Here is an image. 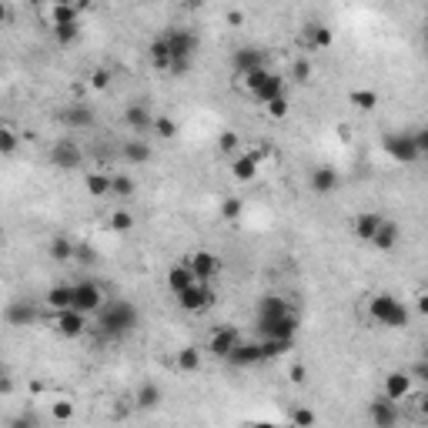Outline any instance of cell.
Instances as JSON below:
<instances>
[{"label": "cell", "mask_w": 428, "mask_h": 428, "mask_svg": "<svg viewBox=\"0 0 428 428\" xmlns=\"http://www.w3.org/2000/svg\"><path fill=\"white\" fill-rule=\"evenodd\" d=\"M0 238H3V227H0Z\"/></svg>", "instance_id": "94428289"}, {"label": "cell", "mask_w": 428, "mask_h": 428, "mask_svg": "<svg viewBox=\"0 0 428 428\" xmlns=\"http://www.w3.org/2000/svg\"><path fill=\"white\" fill-rule=\"evenodd\" d=\"M295 308L284 302V298H278V295H264L261 302H258V322H275V318H284V315H291Z\"/></svg>", "instance_id": "e0dca14e"}, {"label": "cell", "mask_w": 428, "mask_h": 428, "mask_svg": "<svg viewBox=\"0 0 428 428\" xmlns=\"http://www.w3.org/2000/svg\"><path fill=\"white\" fill-rule=\"evenodd\" d=\"M412 141H415V151H418V154H425V151H428V131H425V127L412 131Z\"/></svg>", "instance_id": "f907efd6"}, {"label": "cell", "mask_w": 428, "mask_h": 428, "mask_svg": "<svg viewBox=\"0 0 428 428\" xmlns=\"http://www.w3.org/2000/svg\"><path fill=\"white\" fill-rule=\"evenodd\" d=\"M71 284H54L51 291H47V304H51L54 311H64V308H71Z\"/></svg>", "instance_id": "1f68e13d"}, {"label": "cell", "mask_w": 428, "mask_h": 428, "mask_svg": "<svg viewBox=\"0 0 428 428\" xmlns=\"http://www.w3.org/2000/svg\"><path fill=\"white\" fill-rule=\"evenodd\" d=\"M60 121L71 127V131H87V127H94V107H87V104H71V107L60 111Z\"/></svg>", "instance_id": "9a60e30c"}, {"label": "cell", "mask_w": 428, "mask_h": 428, "mask_svg": "<svg viewBox=\"0 0 428 428\" xmlns=\"http://www.w3.org/2000/svg\"><path fill=\"white\" fill-rule=\"evenodd\" d=\"M385 151L392 154L395 161H402V164H415L422 154L415 151V141H412V134H388L385 137Z\"/></svg>", "instance_id": "30bf717a"}, {"label": "cell", "mask_w": 428, "mask_h": 428, "mask_svg": "<svg viewBox=\"0 0 428 428\" xmlns=\"http://www.w3.org/2000/svg\"><path fill=\"white\" fill-rule=\"evenodd\" d=\"M121 157H124L127 164H148L151 161V144L141 141V137H134V141H127L124 148H121Z\"/></svg>", "instance_id": "603a6c76"}, {"label": "cell", "mask_w": 428, "mask_h": 428, "mask_svg": "<svg viewBox=\"0 0 428 428\" xmlns=\"http://www.w3.org/2000/svg\"><path fill=\"white\" fill-rule=\"evenodd\" d=\"M227 24H231V27L245 24V14H241V10H227Z\"/></svg>", "instance_id": "db71d44e"}, {"label": "cell", "mask_w": 428, "mask_h": 428, "mask_svg": "<svg viewBox=\"0 0 428 428\" xmlns=\"http://www.w3.org/2000/svg\"><path fill=\"white\" fill-rule=\"evenodd\" d=\"M408 378H428V365H425V361H418V365L412 368V375H408Z\"/></svg>", "instance_id": "11a10c76"}, {"label": "cell", "mask_w": 428, "mask_h": 428, "mask_svg": "<svg viewBox=\"0 0 428 428\" xmlns=\"http://www.w3.org/2000/svg\"><path fill=\"white\" fill-rule=\"evenodd\" d=\"M51 258L54 261H71V258H74V241L64 238V234H57L51 241Z\"/></svg>", "instance_id": "d6a6232c"}, {"label": "cell", "mask_w": 428, "mask_h": 428, "mask_svg": "<svg viewBox=\"0 0 428 428\" xmlns=\"http://www.w3.org/2000/svg\"><path fill=\"white\" fill-rule=\"evenodd\" d=\"M194 284V275H191V268L188 264H174V268H168V288L181 295L184 288H191Z\"/></svg>", "instance_id": "83f0119b"}, {"label": "cell", "mask_w": 428, "mask_h": 428, "mask_svg": "<svg viewBox=\"0 0 428 428\" xmlns=\"http://www.w3.org/2000/svg\"><path fill=\"white\" fill-rule=\"evenodd\" d=\"M258 331L261 338H278V341H291L298 335V315H284V318H275V322H258Z\"/></svg>", "instance_id": "52a82bcc"}, {"label": "cell", "mask_w": 428, "mask_h": 428, "mask_svg": "<svg viewBox=\"0 0 428 428\" xmlns=\"http://www.w3.org/2000/svg\"><path fill=\"white\" fill-rule=\"evenodd\" d=\"M3 375H7V368H3V365H0V378H3Z\"/></svg>", "instance_id": "91938a15"}, {"label": "cell", "mask_w": 428, "mask_h": 428, "mask_svg": "<svg viewBox=\"0 0 428 428\" xmlns=\"http://www.w3.org/2000/svg\"><path fill=\"white\" fill-rule=\"evenodd\" d=\"M3 21H7V3L0 0V24H3Z\"/></svg>", "instance_id": "6f0895ef"}, {"label": "cell", "mask_w": 428, "mask_h": 428, "mask_svg": "<svg viewBox=\"0 0 428 428\" xmlns=\"http://www.w3.org/2000/svg\"><path fill=\"white\" fill-rule=\"evenodd\" d=\"M311 425H315L311 408H291V428H311Z\"/></svg>", "instance_id": "ee69618b"}, {"label": "cell", "mask_w": 428, "mask_h": 428, "mask_svg": "<svg viewBox=\"0 0 428 428\" xmlns=\"http://www.w3.org/2000/svg\"><path fill=\"white\" fill-rule=\"evenodd\" d=\"M91 84H94L98 91H107V84H111V71L98 67V71H94V77H91Z\"/></svg>", "instance_id": "816d5d0a"}, {"label": "cell", "mask_w": 428, "mask_h": 428, "mask_svg": "<svg viewBox=\"0 0 428 428\" xmlns=\"http://www.w3.org/2000/svg\"><path fill=\"white\" fill-rule=\"evenodd\" d=\"M10 392H14V381L3 375V378H0V395H10Z\"/></svg>", "instance_id": "9f6ffc18"}, {"label": "cell", "mask_w": 428, "mask_h": 428, "mask_svg": "<svg viewBox=\"0 0 428 428\" xmlns=\"http://www.w3.org/2000/svg\"><path fill=\"white\" fill-rule=\"evenodd\" d=\"M54 325L64 338H80L84 328H87V315H80L74 308H64V311H54Z\"/></svg>", "instance_id": "7c38bea8"}, {"label": "cell", "mask_w": 428, "mask_h": 428, "mask_svg": "<svg viewBox=\"0 0 428 428\" xmlns=\"http://www.w3.org/2000/svg\"><path fill=\"white\" fill-rule=\"evenodd\" d=\"M231 64H234V74L238 77H248V74H254V71L264 67V51H258V47H241V51H234Z\"/></svg>", "instance_id": "4fadbf2b"}, {"label": "cell", "mask_w": 428, "mask_h": 428, "mask_svg": "<svg viewBox=\"0 0 428 428\" xmlns=\"http://www.w3.org/2000/svg\"><path fill=\"white\" fill-rule=\"evenodd\" d=\"M398 238H402V231H398V225L395 221H381L378 225V231H375V238H372V245H375L378 251H392L395 245H398Z\"/></svg>", "instance_id": "ffe728a7"}, {"label": "cell", "mask_w": 428, "mask_h": 428, "mask_svg": "<svg viewBox=\"0 0 428 428\" xmlns=\"http://www.w3.org/2000/svg\"><path fill=\"white\" fill-rule=\"evenodd\" d=\"M51 415H54V422H71V418H74V405L71 402H54Z\"/></svg>", "instance_id": "bcb514c9"}, {"label": "cell", "mask_w": 428, "mask_h": 428, "mask_svg": "<svg viewBox=\"0 0 428 428\" xmlns=\"http://www.w3.org/2000/svg\"><path fill=\"white\" fill-rule=\"evenodd\" d=\"M184 264L191 268L194 281H201V284H207L211 278L221 271V258H218V254H211V251H198V254H191V258H188Z\"/></svg>", "instance_id": "ba28073f"}, {"label": "cell", "mask_w": 428, "mask_h": 428, "mask_svg": "<svg viewBox=\"0 0 428 428\" xmlns=\"http://www.w3.org/2000/svg\"><path fill=\"white\" fill-rule=\"evenodd\" d=\"M368 311H372V318H375L378 325H385V328H405L408 318H412V311L398 298H392V295H372Z\"/></svg>", "instance_id": "7a4b0ae2"}, {"label": "cell", "mask_w": 428, "mask_h": 428, "mask_svg": "<svg viewBox=\"0 0 428 428\" xmlns=\"http://www.w3.org/2000/svg\"><path fill=\"white\" fill-rule=\"evenodd\" d=\"M151 114H148V107L144 104H131V107H124V124L134 131V134H141V131H148L151 127Z\"/></svg>", "instance_id": "7402d4cb"}, {"label": "cell", "mask_w": 428, "mask_h": 428, "mask_svg": "<svg viewBox=\"0 0 428 428\" xmlns=\"http://www.w3.org/2000/svg\"><path fill=\"white\" fill-rule=\"evenodd\" d=\"M248 428H278V425H268V422H254V425H248Z\"/></svg>", "instance_id": "680465c9"}, {"label": "cell", "mask_w": 428, "mask_h": 428, "mask_svg": "<svg viewBox=\"0 0 428 428\" xmlns=\"http://www.w3.org/2000/svg\"><path fill=\"white\" fill-rule=\"evenodd\" d=\"M368 418L375 422V428H398V422H402V408H398V402L378 395L375 402L368 405Z\"/></svg>", "instance_id": "8992f818"}, {"label": "cell", "mask_w": 428, "mask_h": 428, "mask_svg": "<svg viewBox=\"0 0 428 428\" xmlns=\"http://www.w3.org/2000/svg\"><path fill=\"white\" fill-rule=\"evenodd\" d=\"M51 164H54V168H60V171H77V168L84 164V151H80V144H77V141H71V137H60V141H54Z\"/></svg>", "instance_id": "5b68a950"}, {"label": "cell", "mask_w": 428, "mask_h": 428, "mask_svg": "<svg viewBox=\"0 0 428 428\" xmlns=\"http://www.w3.org/2000/svg\"><path fill=\"white\" fill-rule=\"evenodd\" d=\"M211 302H214V291H211L207 284H201V281H194L191 288H184V291L177 295V304H181L184 311H201V308H207Z\"/></svg>", "instance_id": "8fae6325"}, {"label": "cell", "mask_w": 428, "mask_h": 428, "mask_svg": "<svg viewBox=\"0 0 428 428\" xmlns=\"http://www.w3.org/2000/svg\"><path fill=\"white\" fill-rule=\"evenodd\" d=\"M14 151H17V134H14L10 127L0 124V154H3V157H10Z\"/></svg>", "instance_id": "b9f144b4"}, {"label": "cell", "mask_w": 428, "mask_h": 428, "mask_svg": "<svg viewBox=\"0 0 428 428\" xmlns=\"http://www.w3.org/2000/svg\"><path fill=\"white\" fill-rule=\"evenodd\" d=\"M148 54H151V64L157 67V71H171V51H168L164 34H157V37H154L151 47H148Z\"/></svg>", "instance_id": "4316f807"}, {"label": "cell", "mask_w": 428, "mask_h": 428, "mask_svg": "<svg viewBox=\"0 0 428 428\" xmlns=\"http://www.w3.org/2000/svg\"><path fill=\"white\" fill-rule=\"evenodd\" d=\"M77 37H80V24H64V27H54V41L60 47H71Z\"/></svg>", "instance_id": "8d00e7d4"}, {"label": "cell", "mask_w": 428, "mask_h": 428, "mask_svg": "<svg viewBox=\"0 0 428 428\" xmlns=\"http://www.w3.org/2000/svg\"><path fill=\"white\" fill-rule=\"evenodd\" d=\"M74 261H80V264H94V261H98V251H94L87 241H80V245H74Z\"/></svg>", "instance_id": "f6af8a7d"}, {"label": "cell", "mask_w": 428, "mask_h": 428, "mask_svg": "<svg viewBox=\"0 0 428 428\" xmlns=\"http://www.w3.org/2000/svg\"><path fill=\"white\" fill-rule=\"evenodd\" d=\"M304 44L315 47V51H325V47H331V30L322 24H308L304 27Z\"/></svg>", "instance_id": "f1b7e54d"}, {"label": "cell", "mask_w": 428, "mask_h": 428, "mask_svg": "<svg viewBox=\"0 0 428 428\" xmlns=\"http://www.w3.org/2000/svg\"><path fill=\"white\" fill-rule=\"evenodd\" d=\"M87 10V3H54L51 7V27H64V24H80V14Z\"/></svg>", "instance_id": "d6986e66"}, {"label": "cell", "mask_w": 428, "mask_h": 428, "mask_svg": "<svg viewBox=\"0 0 428 428\" xmlns=\"http://www.w3.org/2000/svg\"><path fill=\"white\" fill-rule=\"evenodd\" d=\"M164 41H168V51H171V64H177V60H188V64H191V57L198 51V34H194V30L171 27V30H164Z\"/></svg>", "instance_id": "3957f363"}, {"label": "cell", "mask_w": 428, "mask_h": 428, "mask_svg": "<svg viewBox=\"0 0 428 428\" xmlns=\"http://www.w3.org/2000/svg\"><path fill=\"white\" fill-rule=\"evenodd\" d=\"M281 94H284V77L268 71V77L261 80V87L254 91L251 98H254V101H261V104H268V101H275V98H281Z\"/></svg>", "instance_id": "44dd1931"}, {"label": "cell", "mask_w": 428, "mask_h": 428, "mask_svg": "<svg viewBox=\"0 0 428 428\" xmlns=\"http://www.w3.org/2000/svg\"><path fill=\"white\" fill-rule=\"evenodd\" d=\"M37 304L30 302V298H17V302L7 304V311H3V322L10 328H24V325H34L37 322Z\"/></svg>", "instance_id": "9c48e42d"}, {"label": "cell", "mask_w": 428, "mask_h": 428, "mask_svg": "<svg viewBox=\"0 0 428 428\" xmlns=\"http://www.w3.org/2000/svg\"><path fill=\"white\" fill-rule=\"evenodd\" d=\"M84 184H87V194H91V198H104V194H111V174L94 171V174L84 177Z\"/></svg>", "instance_id": "4dcf8cb0"}, {"label": "cell", "mask_w": 428, "mask_h": 428, "mask_svg": "<svg viewBox=\"0 0 428 428\" xmlns=\"http://www.w3.org/2000/svg\"><path fill=\"white\" fill-rule=\"evenodd\" d=\"M288 375H291V381H295V385H302L304 378H308V368H304L302 361H295V365H291V372H288Z\"/></svg>", "instance_id": "f5cc1de1"}, {"label": "cell", "mask_w": 428, "mask_h": 428, "mask_svg": "<svg viewBox=\"0 0 428 428\" xmlns=\"http://www.w3.org/2000/svg\"><path fill=\"white\" fill-rule=\"evenodd\" d=\"M291 77H295L298 84H308V77H311V64H308L304 57H298V60H295V67H291Z\"/></svg>", "instance_id": "7dc6e473"}, {"label": "cell", "mask_w": 428, "mask_h": 428, "mask_svg": "<svg viewBox=\"0 0 428 428\" xmlns=\"http://www.w3.org/2000/svg\"><path fill=\"white\" fill-rule=\"evenodd\" d=\"M71 291H74V295H71V308H74V311H80V315L101 311L104 295L94 281H77V284H71Z\"/></svg>", "instance_id": "277c9868"}, {"label": "cell", "mask_w": 428, "mask_h": 428, "mask_svg": "<svg viewBox=\"0 0 428 428\" xmlns=\"http://www.w3.org/2000/svg\"><path fill=\"white\" fill-rule=\"evenodd\" d=\"M381 221H385L381 214H375V211H365V214H358V218H354V234H358L361 241H372Z\"/></svg>", "instance_id": "484cf974"}, {"label": "cell", "mask_w": 428, "mask_h": 428, "mask_svg": "<svg viewBox=\"0 0 428 428\" xmlns=\"http://www.w3.org/2000/svg\"><path fill=\"white\" fill-rule=\"evenodd\" d=\"M335 188H338L335 168H315V171H311V191H315V194H331Z\"/></svg>", "instance_id": "cb8c5ba5"}, {"label": "cell", "mask_w": 428, "mask_h": 428, "mask_svg": "<svg viewBox=\"0 0 428 428\" xmlns=\"http://www.w3.org/2000/svg\"><path fill=\"white\" fill-rule=\"evenodd\" d=\"M227 365H234V368H248V365H258V361H264L261 358V348H258V341H238L234 345V352L225 358Z\"/></svg>", "instance_id": "2e32d148"}, {"label": "cell", "mask_w": 428, "mask_h": 428, "mask_svg": "<svg viewBox=\"0 0 428 428\" xmlns=\"http://www.w3.org/2000/svg\"><path fill=\"white\" fill-rule=\"evenodd\" d=\"M101 331L104 335H127V331H134L137 325V308L131 302H121V298H114V302L101 304Z\"/></svg>", "instance_id": "6da1fadb"}, {"label": "cell", "mask_w": 428, "mask_h": 428, "mask_svg": "<svg viewBox=\"0 0 428 428\" xmlns=\"http://www.w3.org/2000/svg\"><path fill=\"white\" fill-rule=\"evenodd\" d=\"M241 211H245V201H241V198H227V201L221 204V218H225V221H238Z\"/></svg>", "instance_id": "7bdbcfd3"}, {"label": "cell", "mask_w": 428, "mask_h": 428, "mask_svg": "<svg viewBox=\"0 0 428 428\" xmlns=\"http://www.w3.org/2000/svg\"><path fill=\"white\" fill-rule=\"evenodd\" d=\"M177 368H181V372H198V368H201V352H198V348H181Z\"/></svg>", "instance_id": "e575fe53"}, {"label": "cell", "mask_w": 428, "mask_h": 428, "mask_svg": "<svg viewBox=\"0 0 428 428\" xmlns=\"http://www.w3.org/2000/svg\"><path fill=\"white\" fill-rule=\"evenodd\" d=\"M264 111H268V117H275V121H281V117H288L291 104H288V98L281 94V98H275V101H268V104H264Z\"/></svg>", "instance_id": "ab89813d"}, {"label": "cell", "mask_w": 428, "mask_h": 428, "mask_svg": "<svg viewBox=\"0 0 428 428\" xmlns=\"http://www.w3.org/2000/svg\"><path fill=\"white\" fill-rule=\"evenodd\" d=\"M151 127L157 131V134H161V137H164V141H171V137H177V124L171 121V117H164V114H161V117H154V121H151Z\"/></svg>", "instance_id": "60d3db41"}, {"label": "cell", "mask_w": 428, "mask_h": 428, "mask_svg": "<svg viewBox=\"0 0 428 428\" xmlns=\"http://www.w3.org/2000/svg\"><path fill=\"white\" fill-rule=\"evenodd\" d=\"M7 428H37V418H34L30 412H21L17 418H10V422H7Z\"/></svg>", "instance_id": "c3c4849f"}, {"label": "cell", "mask_w": 428, "mask_h": 428, "mask_svg": "<svg viewBox=\"0 0 428 428\" xmlns=\"http://www.w3.org/2000/svg\"><path fill=\"white\" fill-rule=\"evenodd\" d=\"M264 77H268V67H261V71H254V74H248L245 77V80H241V84H245V87H248V91H258V87H261V80H264Z\"/></svg>", "instance_id": "681fc988"}, {"label": "cell", "mask_w": 428, "mask_h": 428, "mask_svg": "<svg viewBox=\"0 0 428 428\" xmlns=\"http://www.w3.org/2000/svg\"><path fill=\"white\" fill-rule=\"evenodd\" d=\"M231 174L238 177V181H251L258 174V164H254L251 154H241V157H234L231 161Z\"/></svg>", "instance_id": "f546056e"}, {"label": "cell", "mask_w": 428, "mask_h": 428, "mask_svg": "<svg viewBox=\"0 0 428 428\" xmlns=\"http://www.w3.org/2000/svg\"><path fill=\"white\" fill-rule=\"evenodd\" d=\"M238 341H241L238 328H214L211 338H207V348H211V354H218V358H227V354L234 352Z\"/></svg>", "instance_id": "5bb4252c"}, {"label": "cell", "mask_w": 428, "mask_h": 428, "mask_svg": "<svg viewBox=\"0 0 428 428\" xmlns=\"http://www.w3.org/2000/svg\"><path fill=\"white\" fill-rule=\"evenodd\" d=\"M111 227L117 231V234H127V231H134V214L124 211V207H117L114 214H111Z\"/></svg>", "instance_id": "74e56055"}, {"label": "cell", "mask_w": 428, "mask_h": 428, "mask_svg": "<svg viewBox=\"0 0 428 428\" xmlns=\"http://www.w3.org/2000/svg\"><path fill=\"white\" fill-rule=\"evenodd\" d=\"M134 191H137L134 177H127V174H114V177H111V194H117V198H134Z\"/></svg>", "instance_id": "836d02e7"}, {"label": "cell", "mask_w": 428, "mask_h": 428, "mask_svg": "<svg viewBox=\"0 0 428 428\" xmlns=\"http://www.w3.org/2000/svg\"><path fill=\"white\" fill-rule=\"evenodd\" d=\"M161 402H164V392H161L154 381H144V385L137 388V395H134V405H137V408H144V412L157 408Z\"/></svg>", "instance_id": "d4e9b609"}, {"label": "cell", "mask_w": 428, "mask_h": 428, "mask_svg": "<svg viewBox=\"0 0 428 428\" xmlns=\"http://www.w3.org/2000/svg\"><path fill=\"white\" fill-rule=\"evenodd\" d=\"M218 148H221V154H238L241 137H238L234 131H221V134H218Z\"/></svg>", "instance_id": "f35d334b"}, {"label": "cell", "mask_w": 428, "mask_h": 428, "mask_svg": "<svg viewBox=\"0 0 428 428\" xmlns=\"http://www.w3.org/2000/svg\"><path fill=\"white\" fill-rule=\"evenodd\" d=\"M385 398H392V402H402L412 395V378L408 372H392V375H385V392H381Z\"/></svg>", "instance_id": "ac0fdd59"}, {"label": "cell", "mask_w": 428, "mask_h": 428, "mask_svg": "<svg viewBox=\"0 0 428 428\" xmlns=\"http://www.w3.org/2000/svg\"><path fill=\"white\" fill-rule=\"evenodd\" d=\"M348 101H352V107H358V111H375V107H378V94H375V91H352V94H348Z\"/></svg>", "instance_id": "d590c367"}]
</instances>
